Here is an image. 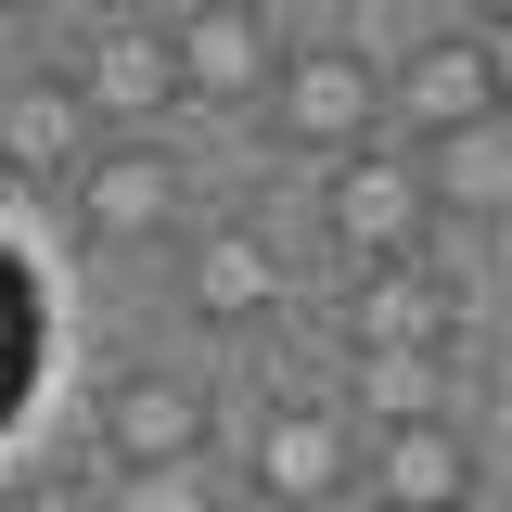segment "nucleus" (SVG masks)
<instances>
[{
  "instance_id": "1",
  "label": "nucleus",
  "mask_w": 512,
  "mask_h": 512,
  "mask_svg": "<svg viewBox=\"0 0 512 512\" xmlns=\"http://www.w3.org/2000/svg\"><path fill=\"white\" fill-rule=\"evenodd\" d=\"M384 116L410 128V154L448 141V128H487V116H500V64H487V39H423V52L397 64Z\"/></svg>"
},
{
  "instance_id": "2",
  "label": "nucleus",
  "mask_w": 512,
  "mask_h": 512,
  "mask_svg": "<svg viewBox=\"0 0 512 512\" xmlns=\"http://www.w3.org/2000/svg\"><path fill=\"white\" fill-rule=\"evenodd\" d=\"M269 116L295 128L308 154H333V167H346V154H372L384 90H372V64H359V52H295V64H282V103H269Z\"/></svg>"
},
{
  "instance_id": "3",
  "label": "nucleus",
  "mask_w": 512,
  "mask_h": 512,
  "mask_svg": "<svg viewBox=\"0 0 512 512\" xmlns=\"http://www.w3.org/2000/svg\"><path fill=\"white\" fill-rule=\"evenodd\" d=\"M205 436H218V410L192 384H167V372H128L103 397V461L116 474H180V461H205Z\"/></svg>"
},
{
  "instance_id": "4",
  "label": "nucleus",
  "mask_w": 512,
  "mask_h": 512,
  "mask_svg": "<svg viewBox=\"0 0 512 512\" xmlns=\"http://www.w3.org/2000/svg\"><path fill=\"white\" fill-rule=\"evenodd\" d=\"M333 244L359 256V269H397V256L423 244V192H410V154H346L333 167Z\"/></svg>"
},
{
  "instance_id": "5",
  "label": "nucleus",
  "mask_w": 512,
  "mask_h": 512,
  "mask_svg": "<svg viewBox=\"0 0 512 512\" xmlns=\"http://www.w3.org/2000/svg\"><path fill=\"white\" fill-rule=\"evenodd\" d=\"M39 372H52V282L26 244H0V436L39 410Z\"/></svg>"
},
{
  "instance_id": "6",
  "label": "nucleus",
  "mask_w": 512,
  "mask_h": 512,
  "mask_svg": "<svg viewBox=\"0 0 512 512\" xmlns=\"http://www.w3.org/2000/svg\"><path fill=\"white\" fill-rule=\"evenodd\" d=\"M90 205H77V218H90V231H116V244H141V231H167V218H180V167H167V154H141V141H116V154H90Z\"/></svg>"
},
{
  "instance_id": "7",
  "label": "nucleus",
  "mask_w": 512,
  "mask_h": 512,
  "mask_svg": "<svg viewBox=\"0 0 512 512\" xmlns=\"http://www.w3.org/2000/svg\"><path fill=\"white\" fill-rule=\"evenodd\" d=\"M77 141H90V116H77V90H52V77L0 90V167L52 180V167H77Z\"/></svg>"
},
{
  "instance_id": "8",
  "label": "nucleus",
  "mask_w": 512,
  "mask_h": 512,
  "mask_svg": "<svg viewBox=\"0 0 512 512\" xmlns=\"http://www.w3.org/2000/svg\"><path fill=\"white\" fill-rule=\"evenodd\" d=\"M256 474H269V500H333V487H346V436H333V410H269Z\"/></svg>"
},
{
  "instance_id": "9",
  "label": "nucleus",
  "mask_w": 512,
  "mask_h": 512,
  "mask_svg": "<svg viewBox=\"0 0 512 512\" xmlns=\"http://www.w3.org/2000/svg\"><path fill=\"white\" fill-rule=\"evenodd\" d=\"M167 77H180V90H205V103H244L256 77H269V39H256L244 13H205V26H180V39H167Z\"/></svg>"
},
{
  "instance_id": "10",
  "label": "nucleus",
  "mask_w": 512,
  "mask_h": 512,
  "mask_svg": "<svg viewBox=\"0 0 512 512\" xmlns=\"http://www.w3.org/2000/svg\"><path fill=\"white\" fill-rule=\"evenodd\" d=\"M384 500H397V512H461V500H474L461 436H448V423H397V436H384Z\"/></svg>"
},
{
  "instance_id": "11",
  "label": "nucleus",
  "mask_w": 512,
  "mask_h": 512,
  "mask_svg": "<svg viewBox=\"0 0 512 512\" xmlns=\"http://www.w3.org/2000/svg\"><path fill=\"white\" fill-rule=\"evenodd\" d=\"M180 77H167V39H103L90 52V90H77V116H154Z\"/></svg>"
},
{
  "instance_id": "12",
  "label": "nucleus",
  "mask_w": 512,
  "mask_h": 512,
  "mask_svg": "<svg viewBox=\"0 0 512 512\" xmlns=\"http://www.w3.org/2000/svg\"><path fill=\"white\" fill-rule=\"evenodd\" d=\"M205 295H218V308H256V295H269V244H256V231H218V244H205Z\"/></svg>"
},
{
  "instance_id": "13",
  "label": "nucleus",
  "mask_w": 512,
  "mask_h": 512,
  "mask_svg": "<svg viewBox=\"0 0 512 512\" xmlns=\"http://www.w3.org/2000/svg\"><path fill=\"white\" fill-rule=\"evenodd\" d=\"M103 512H205V461H180V474H116Z\"/></svg>"
},
{
  "instance_id": "14",
  "label": "nucleus",
  "mask_w": 512,
  "mask_h": 512,
  "mask_svg": "<svg viewBox=\"0 0 512 512\" xmlns=\"http://www.w3.org/2000/svg\"><path fill=\"white\" fill-rule=\"evenodd\" d=\"M13 512H90V500H64V487H39V500H13Z\"/></svg>"
},
{
  "instance_id": "15",
  "label": "nucleus",
  "mask_w": 512,
  "mask_h": 512,
  "mask_svg": "<svg viewBox=\"0 0 512 512\" xmlns=\"http://www.w3.org/2000/svg\"><path fill=\"white\" fill-rule=\"evenodd\" d=\"M0 52H13V26H0Z\"/></svg>"
}]
</instances>
